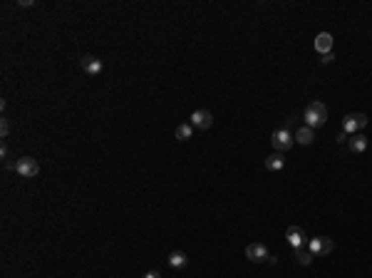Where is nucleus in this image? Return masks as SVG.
I'll return each mask as SVG.
<instances>
[{
    "label": "nucleus",
    "mask_w": 372,
    "mask_h": 278,
    "mask_svg": "<svg viewBox=\"0 0 372 278\" xmlns=\"http://www.w3.org/2000/svg\"><path fill=\"white\" fill-rule=\"evenodd\" d=\"M295 142L298 144H303V147H308V144H313L315 139V129H310V127H300V129H295Z\"/></svg>",
    "instance_id": "11"
},
{
    "label": "nucleus",
    "mask_w": 372,
    "mask_h": 278,
    "mask_svg": "<svg viewBox=\"0 0 372 278\" xmlns=\"http://www.w3.org/2000/svg\"><path fill=\"white\" fill-rule=\"evenodd\" d=\"M305 239L308 236H305V231L300 226H290L286 231V241L290 244V248H303L305 246Z\"/></svg>",
    "instance_id": "7"
},
{
    "label": "nucleus",
    "mask_w": 372,
    "mask_h": 278,
    "mask_svg": "<svg viewBox=\"0 0 372 278\" xmlns=\"http://www.w3.org/2000/svg\"><path fill=\"white\" fill-rule=\"evenodd\" d=\"M335 60V55H333V52H328V55H320V62H325V65H328V62H333Z\"/></svg>",
    "instance_id": "18"
},
{
    "label": "nucleus",
    "mask_w": 372,
    "mask_h": 278,
    "mask_svg": "<svg viewBox=\"0 0 372 278\" xmlns=\"http://www.w3.org/2000/svg\"><path fill=\"white\" fill-rule=\"evenodd\" d=\"M315 50H317L320 55L333 52V35H330V32H320L317 40H315Z\"/></svg>",
    "instance_id": "10"
},
{
    "label": "nucleus",
    "mask_w": 372,
    "mask_h": 278,
    "mask_svg": "<svg viewBox=\"0 0 372 278\" xmlns=\"http://www.w3.org/2000/svg\"><path fill=\"white\" fill-rule=\"evenodd\" d=\"M293 142H295V137L290 134V129H278V132H273V137H271V144H273V149L281 154V152H288L290 147H293Z\"/></svg>",
    "instance_id": "3"
},
{
    "label": "nucleus",
    "mask_w": 372,
    "mask_h": 278,
    "mask_svg": "<svg viewBox=\"0 0 372 278\" xmlns=\"http://www.w3.org/2000/svg\"><path fill=\"white\" fill-rule=\"evenodd\" d=\"M347 147H350L352 154H362L367 149V137L365 134H352V139L347 142Z\"/></svg>",
    "instance_id": "12"
},
{
    "label": "nucleus",
    "mask_w": 372,
    "mask_h": 278,
    "mask_svg": "<svg viewBox=\"0 0 372 278\" xmlns=\"http://www.w3.org/2000/svg\"><path fill=\"white\" fill-rule=\"evenodd\" d=\"M246 256H248L253 263H260V261H268V258H271L268 248L263 246V244H248V246H246Z\"/></svg>",
    "instance_id": "8"
},
{
    "label": "nucleus",
    "mask_w": 372,
    "mask_h": 278,
    "mask_svg": "<svg viewBox=\"0 0 372 278\" xmlns=\"http://www.w3.org/2000/svg\"><path fill=\"white\" fill-rule=\"evenodd\" d=\"M211 124H214V115L208 109H196L191 115V127L194 129H211Z\"/></svg>",
    "instance_id": "6"
},
{
    "label": "nucleus",
    "mask_w": 372,
    "mask_h": 278,
    "mask_svg": "<svg viewBox=\"0 0 372 278\" xmlns=\"http://www.w3.org/2000/svg\"><path fill=\"white\" fill-rule=\"evenodd\" d=\"M283 164H286V161H283V156L281 154H271L268 159H265V169H268V172H281Z\"/></svg>",
    "instance_id": "14"
},
{
    "label": "nucleus",
    "mask_w": 372,
    "mask_h": 278,
    "mask_svg": "<svg viewBox=\"0 0 372 278\" xmlns=\"http://www.w3.org/2000/svg\"><path fill=\"white\" fill-rule=\"evenodd\" d=\"M365 127H367V115H362V112H352V115H347L343 120L345 134H357V132L365 129Z\"/></svg>",
    "instance_id": "2"
},
{
    "label": "nucleus",
    "mask_w": 372,
    "mask_h": 278,
    "mask_svg": "<svg viewBox=\"0 0 372 278\" xmlns=\"http://www.w3.org/2000/svg\"><path fill=\"white\" fill-rule=\"evenodd\" d=\"M295 258H298V263L300 266H310L313 263V253H310V248H295Z\"/></svg>",
    "instance_id": "15"
},
{
    "label": "nucleus",
    "mask_w": 372,
    "mask_h": 278,
    "mask_svg": "<svg viewBox=\"0 0 372 278\" xmlns=\"http://www.w3.org/2000/svg\"><path fill=\"white\" fill-rule=\"evenodd\" d=\"M303 120H305V127H310V129L323 127V124L328 122V107H325L323 102H313V104H308V107H305Z\"/></svg>",
    "instance_id": "1"
},
{
    "label": "nucleus",
    "mask_w": 372,
    "mask_h": 278,
    "mask_svg": "<svg viewBox=\"0 0 372 278\" xmlns=\"http://www.w3.org/2000/svg\"><path fill=\"white\" fill-rule=\"evenodd\" d=\"M0 134H3V137H8V134H10V122H8V120H3V122H0Z\"/></svg>",
    "instance_id": "17"
},
{
    "label": "nucleus",
    "mask_w": 372,
    "mask_h": 278,
    "mask_svg": "<svg viewBox=\"0 0 372 278\" xmlns=\"http://www.w3.org/2000/svg\"><path fill=\"white\" fill-rule=\"evenodd\" d=\"M308 248H310V253H313V256H328V253H333L335 244H333V239H325V236H320V239H313Z\"/></svg>",
    "instance_id": "5"
},
{
    "label": "nucleus",
    "mask_w": 372,
    "mask_h": 278,
    "mask_svg": "<svg viewBox=\"0 0 372 278\" xmlns=\"http://www.w3.org/2000/svg\"><path fill=\"white\" fill-rule=\"evenodd\" d=\"M80 65H82V70H85L89 77H97L99 72H102V60L99 58H92V55H85L82 60H80Z\"/></svg>",
    "instance_id": "9"
},
{
    "label": "nucleus",
    "mask_w": 372,
    "mask_h": 278,
    "mask_svg": "<svg viewBox=\"0 0 372 278\" xmlns=\"http://www.w3.org/2000/svg\"><path fill=\"white\" fill-rule=\"evenodd\" d=\"M144 278H162V276H159V271H149V273H144Z\"/></svg>",
    "instance_id": "19"
},
{
    "label": "nucleus",
    "mask_w": 372,
    "mask_h": 278,
    "mask_svg": "<svg viewBox=\"0 0 372 278\" xmlns=\"http://www.w3.org/2000/svg\"><path fill=\"white\" fill-rule=\"evenodd\" d=\"M186 263H189V258H186L184 251H172V253H169V266H172V268H184Z\"/></svg>",
    "instance_id": "13"
},
{
    "label": "nucleus",
    "mask_w": 372,
    "mask_h": 278,
    "mask_svg": "<svg viewBox=\"0 0 372 278\" xmlns=\"http://www.w3.org/2000/svg\"><path fill=\"white\" fill-rule=\"evenodd\" d=\"M191 134H194V127H191V124H179V127H176V139H179V142L191 139Z\"/></svg>",
    "instance_id": "16"
},
{
    "label": "nucleus",
    "mask_w": 372,
    "mask_h": 278,
    "mask_svg": "<svg viewBox=\"0 0 372 278\" xmlns=\"http://www.w3.org/2000/svg\"><path fill=\"white\" fill-rule=\"evenodd\" d=\"M15 172H18L20 177H25V179H35V177L40 174V164H37L32 156H23V159H18Z\"/></svg>",
    "instance_id": "4"
}]
</instances>
